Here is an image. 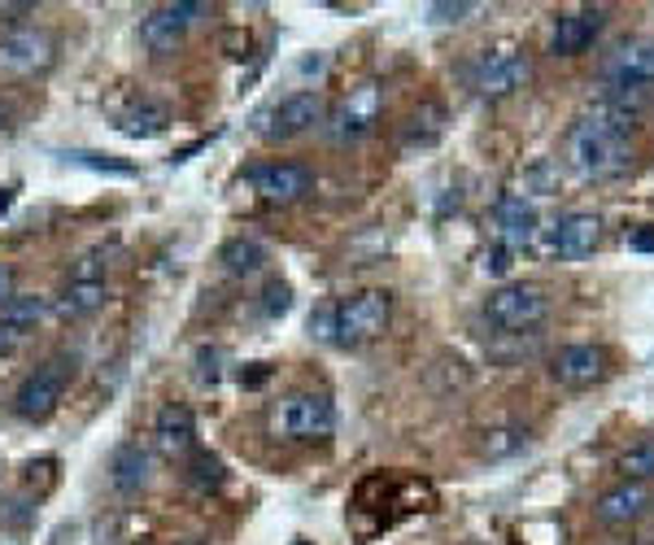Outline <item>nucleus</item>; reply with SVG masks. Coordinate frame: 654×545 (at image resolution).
Returning a JSON list of instances; mask_svg holds the SVG:
<instances>
[{
    "mask_svg": "<svg viewBox=\"0 0 654 545\" xmlns=\"http://www.w3.org/2000/svg\"><path fill=\"white\" fill-rule=\"evenodd\" d=\"M567 162H571V171L580 179H593V184L620 179L633 166V140L624 131H615V127H602V122L585 118V122H576V131L567 140Z\"/></svg>",
    "mask_w": 654,
    "mask_h": 545,
    "instance_id": "obj_1",
    "label": "nucleus"
},
{
    "mask_svg": "<svg viewBox=\"0 0 654 545\" xmlns=\"http://www.w3.org/2000/svg\"><path fill=\"white\" fill-rule=\"evenodd\" d=\"M389 319H393V293L384 288H367L345 302H331V345H367L384 336Z\"/></svg>",
    "mask_w": 654,
    "mask_h": 545,
    "instance_id": "obj_2",
    "label": "nucleus"
},
{
    "mask_svg": "<svg viewBox=\"0 0 654 545\" xmlns=\"http://www.w3.org/2000/svg\"><path fill=\"white\" fill-rule=\"evenodd\" d=\"M70 380H75V358L57 353V358L40 362V367L18 384V393H13V415L26 419V424H44V419L62 406Z\"/></svg>",
    "mask_w": 654,
    "mask_h": 545,
    "instance_id": "obj_3",
    "label": "nucleus"
},
{
    "mask_svg": "<svg viewBox=\"0 0 654 545\" xmlns=\"http://www.w3.org/2000/svg\"><path fill=\"white\" fill-rule=\"evenodd\" d=\"M484 319L498 331H533L549 319V293L542 284H502L484 302Z\"/></svg>",
    "mask_w": 654,
    "mask_h": 545,
    "instance_id": "obj_4",
    "label": "nucleus"
},
{
    "mask_svg": "<svg viewBox=\"0 0 654 545\" xmlns=\"http://www.w3.org/2000/svg\"><path fill=\"white\" fill-rule=\"evenodd\" d=\"M533 79V62L524 48L515 44H498V48H484L476 70H471V88L489 101H502V97H515L524 84Z\"/></svg>",
    "mask_w": 654,
    "mask_h": 545,
    "instance_id": "obj_5",
    "label": "nucleus"
},
{
    "mask_svg": "<svg viewBox=\"0 0 654 545\" xmlns=\"http://www.w3.org/2000/svg\"><path fill=\"white\" fill-rule=\"evenodd\" d=\"M201 13H210V9L197 4V0H179V4H157V9H149L144 22H140V40H144V48H149L153 57H171V53H179L188 26H193Z\"/></svg>",
    "mask_w": 654,
    "mask_h": 545,
    "instance_id": "obj_6",
    "label": "nucleus"
},
{
    "mask_svg": "<svg viewBox=\"0 0 654 545\" xmlns=\"http://www.w3.org/2000/svg\"><path fill=\"white\" fill-rule=\"evenodd\" d=\"M336 428V406L327 393H288L275 406V433L293 440H315Z\"/></svg>",
    "mask_w": 654,
    "mask_h": 545,
    "instance_id": "obj_7",
    "label": "nucleus"
},
{
    "mask_svg": "<svg viewBox=\"0 0 654 545\" xmlns=\"http://www.w3.org/2000/svg\"><path fill=\"white\" fill-rule=\"evenodd\" d=\"M244 179H249V188H253L262 201H271V206H293V201H302L306 193H315V171L302 166V162H262V166H253Z\"/></svg>",
    "mask_w": 654,
    "mask_h": 545,
    "instance_id": "obj_8",
    "label": "nucleus"
},
{
    "mask_svg": "<svg viewBox=\"0 0 654 545\" xmlns=\"http://www.w3.org/2000/svg\"><path fill=\"white\" fill-rule=\"evenodd\" d=\"M53 57H57V40L44 26H13L0 35V70L35 75V70L53 66Z\"/></svg>",
    "mask_w": 654,
    "mask_h": 545,
    "instance_id": "obj_9",
    "label": "nucleus"
},
{
    "mask_svg": "<svg viewBox=\"0 0 654 545\" xmlns=\"http://www.w3.org/2000/svg\"><path fill=\"white\" fill-rule=\"evenodd\" d=\"M324 97L319 92H288L284 101H275V106L262 113V140H293V135H306L310 127H319L324 122Z\"/></svg>",
    "mask_w": 654,
    "mask_h": 545,
    "instance_id": "obj_10",
    "label": "nucleus"
},
{
    "mask_svg": "<svg viewBox=\"0 0 654 545\" xmlns=\"http://www.w3.org/2000/svg\"><path fill=\"white\" fill-rule=\"evenodd\" d=\"M380 109H384V97L375 84H358L340 106L331 109V122H327V135L336 144H349V140H362L375 122H380Z\"/></svg>",
    "mask_w": 654,
    "mask_h": 545,
    "instance_id": "obj_11",
    "label": "nucleus"
},
{
    "mask_svg": "<svg viewBox=\"0 0 654 545\" xmlns=\"http://www.w3.org/2000/svg\"><path fill=\"white\" fill-rule=\"evenodd\" d=\"M549 375L563 384V389H593L611 375V358L602 345H567L554 353L549 362Z\"/></svg>",
    "mask_w": 654,
    "mask_h": 545,
    "instance_id": "obj_12",
    "label": "nucleus"
},
{
    "mask_svg": "<svg viewBox=\"0 0 654 545\" xmlns=\"http://www.w3.org/2000/svg\"><path fill=\"white\" fill-rule=\"evenodd\" d=\"M607 26V9H571L558 13L549 26V53L554 57H580Z\"/></svg>",
    "mask_w": 654,
    "mask_h": 545,
    "instance_id": "obj_13",
    "label": "nucleus"
},
{
    "mask_svg": "<svg viewBox=\"0 0 654 545\" xmlns=\"http://www.w3.org/2000/svg\"><path fill=\"white\" fill-rule=\"evenodd\" d=\"M654 506V493L646 480H624V484H615V489H607L602 498H598V506H593V515H598V524H607V528H629V524H637L642 515H651Z\"/></svg>",
    "mask_w": 654,
    "mask_h": 545,
    "instance_id": "obj_14",
    "label": "nucleus"
},
{
    "mask_svg": "<svg viewBox=\"0 0 654 545\" xmlns=\"http://www.w3.org/2000/svg\"><path fill=\"white\" fill-rule=\"evenodd\" d=\"M598 240H602V218L585 215V210L563 215L545 231V249L558 258H589L598 249Z\"/></svg>",
    "mask_w": 654,
    "mask_h": 545,
    "instance_id": "obj_15",
    "label": "nucleus"
},
{
    "mask_svg": "<svg viewBox=\"0 0 654 545\" xmlns=\"http://www.w3.org/2000/svg\"><path fill=\"white\" fill-rule=\"evenodd\" d=\"M493 222H498V236L506 249H528L542 231V218L537 206L524 197V193H502L498 206H493Z\"/></svg>",
    "mask_w": 654,
    "mask_h": 545,
    "instance_id": "obj_16",
    "label": "nucleus"
},
{
    "mask_svg": "<svg viewBox=\"0 0 654 545\" xmlns=\"http://www.w3.org/2000/svg\"><path fill=\"white\" fill-rule=\"evenodd\" d=\"M607 84H654V40H624L607 57Z\"/></svg>",
    "mask_w": 654,
    "mask_h": 545,
    "instance_id": "obj_17",
    "label": "nucleus"
},
{
    "mask_svg": "<svg viewBox=\"0 0 654 545\" xmlns=\"http://www.w3.org/2000/svg\"><path fill=\"white\" fill-rule=\"evenodd\" d=\"M153 440H157V449H162L166 458L188 454L193 440H197V419H193V411H188L184 402H166V406L157 411V419H153Z\"/></svg>",
    "mask_w": 654,
    "mask_h": 545,
    "instance_id": "obj_18",
    "label": "nucleus"
},
{
    "mask_svg": "<svg viewBox=\"0 0 654 545\" xmlns=\"http://www.w3.org/2000/svg\"><path fill=\"white\" fill-rule=\"evenodd\" d=\"M149 476H153V458H149V449H140L135 440H122V445L109 454V484H113L118 493H140V489L149 484Z\"/></svg>",
    "mask_w": 654,
    "mask_h": 545,
    "instance_id": "obj_19",
    "label": "nucleus"
},
{
    "mask_svg": "<svg viewBox=\"0 0 654 545\" xmlns=\"http://www.w3.org/2000/svg\"><path fill=\"white\" fill-rule=\"evenodd\" d=\"M106 302H109L106 280H70V284L62 288V297H57L53 310H57L62 319H88V315H97Z\"/></svg>",
    "mask_w": 654,
    "mask_h": 545,
    "instance_id": "obj_20",
    "label": "nucleus"
},
{
    "mask_svg": "<svg viewBox=\"0 0 654 545\" xmlns=\"http://www.w3.org/2000/svg\"><path fill=\"white\" fill-rule=\"evenodd\" d=\"M171 127V109L157 106V101H135L131 109L118 113V131L131 135V140H153Z\"/></svg>",
    "mask_w": 654,
    "mask_h": 545,
    "instance_id": "obj_21",
    "label": "nucleus"
},
{
    "mask_svg": "<svg viewBox=\"0 0 654 545\" xmlns=\"http://www.w3.org/2000/svg\"><path fill=\"white\" fill-rule=\"evenodd\" d=\"M218 262H222L227 275H253V271H262V262H266V244L253 240V236H236V240H227V244L218 249Z\"/></svg>",
    "mask_w": 654,
    "mask_h": 545,
    "instance_id": "obj_22",
    "label": "nucleus"
},
{
    "mask_svg": "<svg viewBox=\"0 0 654 545\" xmlns=\"http://www.w3.org/2000/svg\"><path fill=\"white\" fill-rule=\"evenodd\" d=\"M44 297H35V293H13L4 306H0V327H9L13 336H26V331H35L40 319H44Z\"/></svg>",
    "mask_w": 654,
    "mask_h": 545,
    "instance_id": "obj_23",
    "label": "nucleus"
},
{
    "mask_svg": "<svg viewBox=\"0 0 654 545\" xmlns=\"http://www.w3.org/2000/svg\"><path fill=\"white\" fill-rule=\"evenodd\" d=\"M440 135H445V109L419 106L411 113L406 131H402V144H406V149H433Z\"/></svg>",
    "mask_w": 654,
    "mask_h": 545,
    "instance_id": "obj_24",
    "label": "nucleus"
},
{
    "mask_svg": "<svg viewBox=\"0 0 654 545\" xmlns=\"http://www.w3.org/2000/svg\"><path fill=\"white\" fill-rule=\"evenodd\" d=\"M489 458H506V454H520L528 449V428H493L484 433V445H480Z\"/></svg>",
    "mask_w": 654,
    "mask_h": 545,
    "instance_id": "obj_25",
    "label": "nucleus"
},
{
    "mask_svg": "<svg viewBox=\"0 0 654 545\" xmlns=\"http://www.w3.org/2000/svg\"><path fill=\"white\" fill-rule=\"evenodd\" d=\"M188 480H193L197 489H218V484L227 480V467L218 462L215 454H197V458L188 462Z\"/></svg>",
    "mask_w": 654,
    "mask_h": 545,
    "instance_id": "obj_26",
    "label": "nucleus"
},
{
    "mask_svg": "<svg viewBox=\"0 0 654 545\" xmlns=\"http://www.w3.org/2000/svg\"><path fill=\"white\" fill-rule=\"evenodd\" d=\"M118 253H122L118 244H101V249L84 253V258H79V266H75V280H101V271L113 266V258H118Z\"/></svg>",
    "mask_w": 654,
    "mask_h": 545,
    "instance_id": "obj_27",
    "label": "nucleus"
},
{
    "mask_svg": "<svg viewBox=\"0 0 654 545\" xmlns=\"http://www.w3.org/2000/svg\"><path fill=\"white\" fill-rule=\"evenodd\" d=\"M66 162L88 166V171H106V175H135V166H131V162H118V157H106V153H84V149L66 153Z\"/></svg>",
    "mask_w": 654,
    "mask_h": 545,
    "instance_id": "obj_28",
    "label": "nucleus"
},
{
    "mask_svg": "<svg viewBox=\"0 0 654 545\" xmlns=\"http://www.w3.org/2000/svg\"><path fill=\"white\" fill-rule=\"evenodd\" d=\"M620 471L629 476V480H646V476H654V445L646 440V445H633L624 458H620Z\"/></svg>",
    "mask_w": 654,
    "mask_h": 545,
    "instance_id": "obj_29",
    "label": "nucleus"
},
{
    "mask_svg": "<svg viewBox=\"0 0 654 545\" xmlns=\"http://www.w3.org/2000/svg\"><path fill=\"white\" fill-rule=\"evenodd\" d=\"M288 306H293V288L284 280H271L266 293H262V315L266 319H280V315H288Z\"/></svg>",
    "mask_w": 654,
    "mask_h": 545,
    "instance_id": "obj_30",
    "label": "nucleus"
},
{
    "mask_svg": "<svg viewBox=\"0 0 654 545\" xmlns=\"http://www.w3.org/2000/svg\"><path fill=\"white\" fill-rule=\"evenodd\" d=\"M480 266H484V275H506V271H511V249H506V244H502V249H484Z\"/></svg>",
    "mask_w": 654,
    "mask_h": 545,
    "instance_id": "obj_31",
    "label": "nucleus"
},
{
    "mask_svg": "<svg viewBox=\"0 0 654 545\" xmlns=\"http://www.w3.org/2000/svg\"><path fill=\"white\" fill-rule=\"evenodd\" d=\"M476 9H480V4H462V0H458V4H433L428 18H433V22H462V18L476 13Z\"/></svg>",
    "mask_w": 654,
    "mask_h": 545,
    "instance_id": "obj_32",
    "label": "nucleus"
},
{
    "mask_svg": "<svg viewBox=\"0 0 654 545\" xmlns=\"http://www.w3.org/2000/svg\"><path fill=\"white\" fill-rule=\"evenodd\" d=\"M218 358H222V353H218V349H201V353H197V362H201V380H210V384H215L218 380Z\"/></svg>",
    "mask_w": 654,
    "mask_h": 545,
    "instance_id": "obj_33",
    "label": "nucleus"
},
{
    "mask_svg": "<svg viewBox=\"0 0 654 545\" xmlns=\"http://www.w3.org/2000/svg\"><path fill=\"white\" fill-rule=\"evenodd\" d=\"M13 297V266L9 262H0V306Z\"/></svg>",
    "mask_w": 654,
    "mask_h": 545,
    "instance_id": "obj_34",
    "label": "nucleus"
},
{
    "mask_svg": "<svg viewBox=\"0 0 654 545\" xmlns=\"http://www.w3.org/2000/svg\"><path fill=\"white\" fill-rule=\"evenodd\" d=\"M18 345H22V336H13L9 327H0V353H13Z\"/></svg>",
    "mask_w": 654,
    "mask_h": 545,
    "instance_id": "obj_35",
    "label": "nucleus"
},
{
    "mask_svg": "<svg viewBox=\"0 0 654 545\" xmlns=\"http://www.w3.org/2000/svg\"><path fill=\"white\" fill-rule=\"evenodd\" d=\"M4 131H13V106L0 97V135H4Z\"/></svg>",
    "mask_w": 654,
    "mask_h": 545,
    "instance_id": "obj_36",
    "label": "nucleus"
},
{
    "mask_svg": "<svg viewBox=\"0 0 654 545\" xmlns=\"http://www.w3.org/2000/svg\"><path fill=\"white\" fill-rule=\"evenodd\" d=\"M240 384H244V389H258V384H266V367H258V371L240 375Z\"/></svg>",
    "mask_w": 654,
    "mask_h": 545,
    "instance_id": "obj_37",
    "label": "nucleus"
},
{
    "mask_svg": "<svg viewBox=\"0 0 654 545\" xmlns=\"http://www.w3.org/2000/svg\"><path fill=\"white\" fill-rule=\"evenodd\" d=\"M633 249H642V253H654V231H637V236H633Z\"/></svg>",
    "mask_w": 654,
    "mask_h": 545,
    "instance_id": "obj_38",
    "label": "nucleus"
},
{
    "mask_svg": "<svg viewBox=\"0 0 654 545\" xmlns=\"http://www.w3.org/2000/svg\"><path fill=\"white\" fill-rule=\"evenodd\" d=\"M9 201H13V188H0V210H9Z\"/></svg>",
    "mask_w": 654,
    "mask_h": 545,
    "instance_id": "obj_39",
    "label": "nucleus"
}]
</instances>
